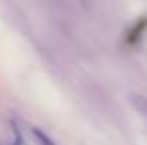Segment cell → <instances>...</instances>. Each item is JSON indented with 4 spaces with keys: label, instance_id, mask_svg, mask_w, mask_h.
<instances>
[{
    "label": "cell",
    "instance_id": "obj_1",
    "mask_svg": "<svg viewBox=\"0 0 147 145\" xmlns=\"http://www.w3.org/2000/svg\"><path fill=\"white\" fill-rule=\"evenodd\" d=\"M131 101H133V105L137 107V111L147 117V96H139V94H135V96L131 97Z\"/></svg>",
    "mask_w": 147,
    "mask_h": 145
},
{
    "label": "cell",
    "instance_id": "obj_2",
    "mask_svg": "<svg viewBox=\"0 0 147 145\" xmlns=\"http://www.w3.org/2000/svg\"><path fill=\"white\" fill-rule=\"evenodd\" d=\"M32 133H34V137L38 139V143H40V145H56V143H54V139L48 137L44 131H40L38 127H34V129H32Z\"/></svg>",
    "mask_w": 147,
    "mask_h": 145
}]
</instances>
